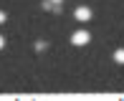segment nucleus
I'll list each match as a JSON object with an SVG mask.
<instances>
[{
  "instance_id": "obj_1",
  "label": "nucleus",
  "mask_w": 124,
  "mask_h": 101,
  "mask_svg": "<svg viewBox=\"0 0 124 101\" xmlns=\"http://www.w3.org/2000/svg\"><path fill=\"white\" fill-rule=\"evenodd\" d=\"M89 41H91V33L89 30H76L74 36H71V43H74V46H86Z\"/></svg>"
},
{
  "instance_id": "obj_2",
  "label": "nucleus",
  "mask_w": 124,
  "mask_h": 101,
  "mask_svg": "<svg viewBox=\"0 0 124 101\" xmlns=\"http://www.w3.org/2000/svg\"><path fill=\"white\" fill-rule=\"evenodd\" d=\"M74 18L78 20V23H89V20H91V8H86V5L76 8L74 10Z\"/></svg>"
},
{
  "instance_id": "obj_3",
  "label": "nucleus",
  "mask_w": 124,
  "mask_h": 101,
  "mask_svg": "<svg viewBox=\"0 0 124 101\" xmlns=\"http://www.w3.org/2000/svg\"><path fill=\"white\" fill-rule=\"evenodd\" d=\"M43 10H51V13H61V5H56L53 0H43Z\"/></svg>"
},
{
  "instance_id": "obj_4",
  "label": "nucleus",
  "mask_w": 124,
  "mask_h": 101,
  "mask_svg": "<svg viewBox=\"0 0 124 101\" xmlns=\"http://www.w3.org/2000/svg\"><path fill=\"white\" fill-rule=\"evenodd\" d=\"M114 63L124 66V48H116V50H114Z\"/></svg>"
},
{
  "instance_id": "obj_5",
  "label": "nucleus",
  "mask_w": 124,
  "mask_h": 101,
  "mask_svg": "<svg viewBox=\"0 0 124 101\" xmlns=\"http://www.w3.org/2000/svg\"><path fill=\"white\" fill-rule=\"evenodd\" d=\"M46 48H48L46 41H38V43H36V50H46Z\"/></svg>"
},
{
  "instance_id": "obj_6",
  "label": "nucleus",
  "mask_w": 124,
  "mask_h": 101,
  "mask_svg": "<svg viewBox=\"0 0 124 101\" xmlns=\"http://www.w3.org/2000/svg\"><path fill=\"white\" fill-rule=\"evenodd\" d=\"M5 20H8V15H5V10H0V25H3Z\"/></svg>"
},
{
  "instance_id": "obj_7",
  "label": "nucleus",
  "mask_w": 124,
  "mask_h": 101,
  "mask_svg": "<svg viewBox=\"0 0 124 101\" xmlns=\"http://www.w3.org/2000/svg\"><path fill=\"white\" fill-rule=\"evenodd\" d=\"M3 46H5V38H3V36H0V50H3Z\"/></svg>"
}]
</instances>
